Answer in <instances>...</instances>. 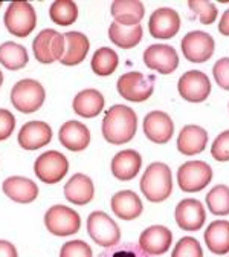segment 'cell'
Returning a JSON list of instances; mask_svg holds the SVG:
<instances>
[{"label":"cell","instance_id":"obj_17","mask_svg":"<svg viewBox=\"0 0 229 257\" xmlns=\"http://www.w3.org/2000/svg\"><path fill=\"white\" fill-rule=\"evenodd\" d=\"M173 242L171 231L163 225H153L142 231L139 237V246L144 252L151 257L165 254Z\"/></svg>","mask_w":229,"mask_h":257},{"label":"cell","instance_id":"obj_30","mask_svg":"<svg viewBox=\"0 0 229 257\" xmlns=\"http://www.w3.org/2000/svg\"><path fill=\"white\" fill-rule=\"evenodd\" d=\"M29 61L28 51L25 46L14 42H5L0 45V64L10 71L23 69Z\"/></svg>","mask_w":229,"mask_h":257},{"label":"cell","instance_id":"obj_36","mask_svg":"<svg viewBox=\"0 0 229 257\" xmlns=\"http://www.w3.org/2000/svg\"><path fill=\"white\" fill-rule=\"evenodd\" d=\"M171 257H203V251L197 239L182 237L176 243Z\"/></svg>","mask_w":229,"mask_h":257},{"label":"cell","instance_id":"obj_43","mask_svg":"<svg viewBox=\"0 0 229 257\" xmlns=\"http://www.w3.org/2000/svg\"><path fill=\"white\" fill-rule=\"evenodd\" d=\"M2 84H4V74L0 71V87H2Z\"/></svg>","mask_w":229,"mask_h":257},{"label":"cell","instance_id":"obj_35","mask_svg":"<svg viewBox=\"0 0 229 257\" xmlns=\"http://www.w3.org/2000/svg\"><path fill=\"white\" fill-rule=\"evenodd\" d=\"M98 257H151L147 252H144L139 246V243H118L115 246L107 248Z\"/></svg>","mask_w":229,"mask_h":257},{"label":"cell","instance_id":"obj_4","mask_svg":"<svg viewBox=\"0 0 229 257\" xmlns=\"http://www.w3.org/2000/svg\"><path fill=\"white\" fill-rule=\"evenodd\" d=\"M4 22L7 29L13 36L25 39L36 29L37 25L36 10L28 2H13L7 8Z\"/></svg>","mask_w":229,"mask_h":257},{"label":"cell","instance_id":"obj_14","mask_svg":"<svg viewBox=\"0 0 229 257\" xmlns=\"http://www.w3.org/2000/svg\"><path fill=\"white\" fill-rule=\"evenodd\" d=\"M144 134L156 144H165L174 135V122L168 113L153 110L144 118Z\"/></svg>","mask_w":229,"mask_h":257},{"label":"cell","instance_id":"obj_8","mask_svg":"<svg viewBox=\"0 0 229 257\" xmlns=\"http://www.w3.org/2000/svg\"><path fill=\"white\" fill-rule=\"evenodd\" d=\"M212 181V169L203 161H188L177 170V184L186 193H197Z\"/></svg>","mask_w":229,"mask_h":257},{"label":"cell","instance_id":"obj_38","mask_svg":"<svg viewBox=\"0 0 229 257\" xmlns=\"http://www.w3.org/2000/svg\"><path fill=\"white\" fill-rule=\"evenodd\" d=\"M211 155L215 161H220V163L229 161V131L221 132L214 140L211 147Z\"/></svg>","mask_w":229,"mask_h":257},{"label":"cell","instance_id":"obj_34","mask_svg":"<svg viewBox=\"0 0 229 257\" xmlns=\"http://www.w3.org/2000/svg\"><path fill=\"white\" fill-rule=\"evenodd\" d=\"M188 7L192 11L194 17L202 25H212L217 19L215 5L211 2H206V0H189Z\"/></svg>","mask_w":229,"mask_h":257},{"label":"cell","instance_id":"obj_33","mask_svg":"<svg viewBox=\"0 0 229 257\" xmlns=\"http://www.w3.org/2000/svg\"><path fill=\"white\" fill-rule=\"evenodd\" d=\"M206 205L212 214L227 216L229 214V187L215 185L206 195Z\"/></svg>","mask_w":229,"mask_h":257},{"label":"cell","instance_id":"obj_6","mask_svg":"<svg viewBox=\"0 0 229 257\" xmlns=\"http://www.w3.org/2000/svg\"><path fill=\"white\" fill-rule=\"evenodd\" d=\"M45 225L54 236H72L81 228V217L75 210L66 205H54L45 214Z\"/></svg>","mask_w":229,"mask_h":257},{"label":"cell","instance_id":"obj_25","mask_svg":"<svg viewBox=\"0 0 229 257\" xmlns=\"http://www.w3.org/2000/svg\"><path fill=\"white\" fill-rule=\"evenodd\" d=\"M104 96L96 89H84L78 92L74 98V112L83 118H95L104 109Z\"/></svg>","mask_w":229,"mask_h":257},{"label":"cell","instance_id":"obj_16","mask_svg":"<svg viewBox=\"0 0 229 257\" xmlns=\"http://www.w3.org/2000/svg\"><path fill=\"white\" fill-rule=\"evenodd\" d=\"M150 34L154 39L168 40L173 39L180 29V17L171 8H159L156 10L148 22Z\"/></svg>","mask_w":229,"mask_h":257},{"label":"cell","instance_id":"obj_32","mask_svg":"<svg viewBox=\"0 0 229 257\" xmlns=\"http://www.w3.org/2000/svg\"><path fill=\"white\" fill-rule=\"evenodd\" d=\"M49 17L55 25L71 26L78 19V5L74 0H57L49 8Z\"/></svg>","mask_w":229,"mask_h":257},{"label":"cell","instance_id":"obj_40","mask_svg":"<svg viewBox=\"0 0 229 257\" xmlns=\"http://www.w3.org/2000/svg\"><path fill=\"white\" fill-rule=\"evenodd\" d=\"M16 128V118L14 115L7 110V109H0V141L8 140Z\"/></svg>","mask_w":229,"mask_h":257},{"label":"cell","instance_id":"obj_2","mask_svg":"<svg viewBox=\"0 0 229 257\" xmlns=\"http://www.w3.org/2000/svg\"><path fill=\"white\" fill-rule=\"evenodd\" d=\"M141 191L150 202H162L173 191V175L167 164L153 163L147 167L141 179Z\"/></svg>","mask_w":229,"mask_h":257},{"label":"cell","instance_id":"obj_5","mask_svg":"<svg viewBox=\"0 0 229 257\" xmlns=\"http://www.w3.org/2000/svg\"><path fill=\"white\" fill-rule=\"evenodd\" d=\"M87 233L96 245L104 248L115 246L121 240V230L118 223L104 211H93L89 214Z\"/></svg>","mask_w":229,"mask_h":257},{"label":"cell","instance_id":"obj_13","mask_svg":"<svg viewBox=\"0 0 229 257\" xmlns=\"http://www.w3.org/2000/svg\"><path fill=\"white\" fill-rule=\"evenodd\" d=\"M144 63L148 69L168 75L177 69L179 55L170 45H151L144 52Z\"/></svg>","mask_w":229,"mask_h":257},{"label":"cell","instance_id":"obj_11","mask_svg":"<svg viewBox=\"0 0 229 257\" xmlns=\"http://www.w3.org/2000/svg\"><path fill=\"white\" fill-rule=\"evenodd\" d=\"M177 90L183 100L189 103H202L211 93V81L200 71L185 72L177 83Z\"/></svg>","mask_w":229,"mask_h":257},{"label":"cell","instance_id":"obj_22","mask_svg":"<svg viewBox=\"0 0 229 257\" xmlns=\"http://www.w3.org/2000/svg\"><path fill=\"white\" fill-rule=\"evenodd\" d=\"M142 166V158L136 150H122L112 159V173L119 181H130L138 176Z\"/></svg>","mask_w":229,"mask_h":257},{"label":"cell","instance_id":"obj_3","mask_svg":"<svg viewBox=\"0 0 229 257\" xmlns=\"http://www.w3.org/2000/svg\"><path fill=\"white\" fill-rule=\"evenodd\" d=\"M46 98V92L37 80L25 78L14 84L11 90V103L22 113L37 112Z\"/></svg>","mask_w":229,"mask_h":257},{"label":"cell","instance_id":"obj_18","mask_svg":"<svg viewBox=\"0 0 229 257\" xmlns=\"http://www.w3.org/2000/svg\"><path fill=\"white\" fill-rule=\"evenodd\" d=\"M19 146L25 150H39L52 140V128L43 121H29L19 132Z\"/></svg>","mask_w":229,"mask_h":257},{"label":"cell","instance_id":"obj_1","mask_svg":"<svg viewBox=\"0 0 229 257\" xmlns=\"http://www.w3.org/2000/svg\"><path fill=\"white\" fill-rule=\"evenodd\" d=\"M138 115L133 109L124 104L112 106L103 119V137L107 143L115 146H122L132 141L136 135Z\"/></svg>","mask_w":229,"mask_h":257},{"label":"cell","instance_id":"obj_21","mask_svg":"<svg viewBox=\"0 0 229 257\" xmlns=\"http://www.w3.org/2000/svg\"><path fill=\"white\" fill-rule=\"evenodd\" d=\"M60 143L71 152H83L90 144L89 128L80 121L64 122L58 132Z\"/></svg>","mask_w":229,"mask_h":257},{"label":"cell","instance_id":"obj_23","mask_svg":"<svg viewBox=\"0 0 229 257\" xmlns=\"http://www.w3.org/2000/svg\"><path fill=\"white\" fill-rule=\"evenodd\" d=\"M206 144H208L206 131L195 124L185 125L177 137V150L186 156H192L203 152Z\"/></svg>","mask_w":229,"mask_h":257},{"label":"cell","instance_id":"obj_44","mask_svg":"<svg viewBox=\"0 0 229 257\" xmlns=\"http://www.w3.org/2000/svg\"><path fill=\"white\" fill-rule=\"evenodd\" d=\"M0 7H2V4H0Z\"/></svg>","mask_w":229,"mask_h":257},{"label":"cell","instance_id":"obj_42","mask_svg":"<svg viewBox=\"0 0 229 257\" xmlns=\"http://www.w3.org/2000/svg\"><path fill=\"white\" fill-rule=\"evenodd\" d=\"M218 31L224 37H229V10L224 11V14L221 16V20L218 23Z\"/></svg>","mask_w":229,"mask_h":257},{"label":"cell","instance_id":"obj_10","mask_svg":"<svg viewBox=\"0 0 229 257\" xmlns=\"http://www.w3.org/2000/svg\"><path fill=\"white\" fill-rule=\"evenodd\" d=\"M64 36L54 29H43L32 43V51L37 61L43 64H51L61 60L64 54Z\"/></svg>","mask_w":229,"mask_h":257},{"label":"cell","instance_id":"obj_39","mask_svg":"<svg viewBox=\"0 0 229 257\" xmlns=\"http://www.w3.org/2000/svg\"><path fill=\"white\" fill-rule=\"evenodd\" d=\"M212 74H214L215 83L221 89L229 90V58H220L218 61H215L212 68Z\"/></svg>","mask_w":229,"mask_h":257},{"label":"cell","instance_id":"obj_9","mask_svg":"<svg viewBox=\"0 0 229 257\" xmlns=\"http://www.w3.org/2000/svg\"><path fill=\"white\" fill-rule=\"evenodd\" d=\"M69 170V161L63 153L49 150L42 153L34 164L36 176L43 184H58Z\"/></svg>","mask_w":229,"mask_h":257},{"label":"cell","instance_id":"obj_29","mask_svg":"<svg viewBox=\"0 0 229 257\" xmlns=\"http://www.w3.org/2000/svg\"><path fill=\"white\" fill-rule=\"evenodd\" d=\"M142 26H122L116 22H113L109 28V37L110 42L115 43V46L121 49H132L138 46L142 40Z\"/></svg>","mask_w":229,"mask_h":257},{"label":"cell","instance_id":"obj_37","mask_svg":"<svg viewBox=\"0 0 229 257\" xmlns=\"http://www.w3.org/2000/svg\"><path fill=\"white\" fill-rule=\"evenodd\" d=\"M60 257H93V252L84 240H71L61 246Z\"/></svg>","mask_w":229,"mask_h":257},{"label":"cell","instance_id":"obj_7","mask_svg":"<svg viewBox=\"0 0 229 257\" xmlns=\"http://www.w3.org/2000/svg\"><path fill=\"white\" fill-rule=\"evenodd\" d=\"M116 87L124 100L142 103L154 92V77H145L141 72H128L119 77Z\"/></svg>","mask_w":229,"mask_h":257},{"label":"cell","instance_id":"obj_31","mask_svg":"<svg viewBox=\"0 0 229 257\" xmlns=\"http://www.w3.org/2000/svg\"><path fill=\"white\" fill-rule=\"evenodd\" d=\"M118 54L110 49V48H100L92 57V71L93 74L100 75V77H109L112 75L116 68H118Z\"/></svg>","mask_w":229,"mask_h":257},{"label":"cell","instance_id":"obj_26","mask_svg":"<svg viewBox=\"0 0 229 257\" xmlns=\"http://www.w3.org/2000/svg\"><path fill=\"white\" fill-rule=\"evenodd\" d=\"M95 187L87 175L77 173L64 185V196L75 205H86L93 199Z\"/></svg>","mask_w":229,"mask_h":257},{"label":"cell","instance_id":"obj_41","mask_svg":"<svg viewBox=\"0 0 229 257\" xmlns=\"http://www.w3.org/2000/svg\"><path fill=\"white\" fill-rule=\"evenodd\" d=\"M0 257H19L17 248L8 240H0Z\"/></svg>","mask_w":229,"mask_h":257},{"label":"cell","instance_id":"obj_15","mask_svg":"<svg viewBox=\"0 0 229 257\" xmlns=\"http://www.w3.org/2000/svg\"><path fill=\"white\" fill-rule=\"evenodd\" d=\"M174 219L182 230L197 231L203 227V223L206 220V213L200 201L189 198L177 204L174 211Z\"/></svg>","mask_w":229,"mask_h":257},{"label":"cell","instance_id":"obj_24","mask_svg":"<svg viewBox=\"0 0 229 257\" xmlns=\"http://www.w3.org/2000/svg\"><path fill=\"white\" fill-rule=\"evenodd\" d=\"M112 211L122 220H133L142 213V202L139 196L132 190L118 191L110 201Z\"/></svg>","mask_w":229,"mask_h":257},{"label":"cell","instance_id":"obj_19","mask_svg":"<svg viewBox=\"0 0 229 257\" xmlns=\"http://www.w3.org/2000/svg\"><path fill=\"white\" fill-rule=\"evenodd\" d=\"M64 36V54L61 57V63L64 66H77V64L83 63L84 58L89 54L90 42L89 39L78 31L66 32Z\"/></svg>","mask_w":229,"mask_h":257},{"label":"cell","instance_id":"obj_27","mask_svg":"<svg viewBox=\"0 0 229 257\" xmlns=\"http://www.w3.org/2000/svg\"><path fill=\"white\" fill-rule=\"evenodd\" d=\"M110 11L115 22L122 26H136L145 16V8L139 0H115Z\"/></svg>","mask_w":229,"mask_h":257},{"label":"cell","instance_id":"obj_20","mask_svg":"<svg viewBox=\"0 0 229 257\" xmlns=\"http://www.w3.org/2000/svg\"><path fill=\"white\" fill-rule=\"evenodd\" d=\"M2 190L5 196L17 204L34 202L39 196V187L34 181L23 176H11L4 181Z\"/></svg>","mask_w":229,"mask_h":257},{"label":"cell","instance_id":"obj_28","mask_svg":"<svg viewBox=\"0 0 229 257\" xmlns=\"http://www.w3.org/2000/svg\"><path fill=\"white\" fill-rule=\"evenodd\" d=\"M205 243L208 249L217 255L229 252V222L214 220L205 231Z\"/></svg>","mask_w":229,"mask_h":257},{"label":"cell","instance_id":"obj_12","mask_svg":"<svg viewBox=\"0 0 229 257\" xmlns=\"http://www.w3.org/2000/svg\"><path fill=\"white\" fill-rule=\"evenodd\" d=\"M214 39L203 31H192L182 40V52L191 63H205L214 54Z\"/></svg>","mask_w":229,"mask_h":257}]
</instances>
